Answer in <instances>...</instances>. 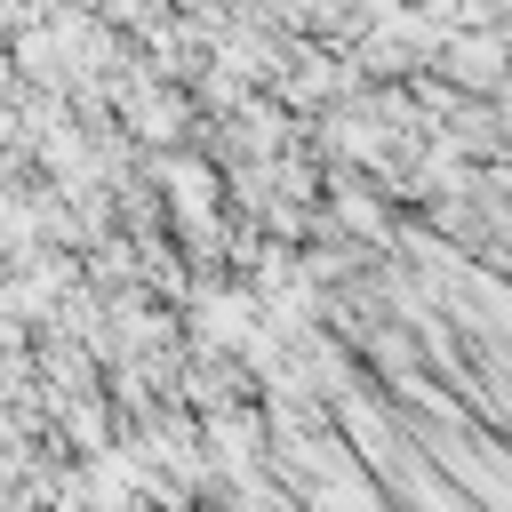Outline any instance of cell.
I'll list each match as a JSON object with an SVG mask.
<instances>
[{
  "label": "cell",
  "instance_id": "1",
  "mask_svg": "<svg viewBox=\"0 0 512 512\" xmlns=\"http://www.w3.org/2000/svg\"><path fill=\"white\" fill-rule=\"evenodd\" d=\"M440 64H448V80H456V88H496V80H504V64H512V48H504V40H448V48H440Z\"/></svg>",
  "mask_w": 512,
  "mask_h": 512
}]
</instances>
